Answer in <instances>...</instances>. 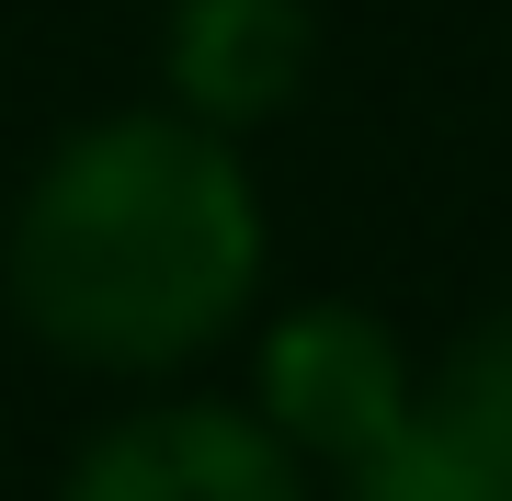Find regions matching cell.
<instances>
[{
    "mask_svg": "<svg viewBox=\"0 0 512 501\" xmlns=\"http://www.w3.org/2000/svg\"><path fill=\"white\" fill-rule=\"evenodd\" d=\"M421 422H444L456 445H478V456L512 467V308L467 319V331L421 365Z\"/></svg>",
    "mask_w": 512,
    "mask_h": 501,
    "instance_id": "5b68a950",
    "label": "cell"
},
{
    "mask_svg": "<svg viewBox=\"0 0 512 501\" xmlns=\"http://www.w3.org/2000/svg\"><path fill=\"white\" fill-rule=\"evenodd\" d=\"M46 501H308V467L251 399L148 388L69 445Z\"/></svg>",
    "mask_w": 512,
    "mask_h": 501,
    "instance_id": "3957f363",
    "label": "cell"
},
{
    "mask_svg": "<svg viewBox=\"0 0 512 501\" xmlns=\"http://www.w3.org/2000/svg\"><path fill=\"white\" fill-rule=\"evenodd\" d=\"M251 410L296 445L308 479H342L421 422V353L365 297H296L251 331Z\"/></svg>",
    "mask_w": 512,
    "mask_h": 501,
    "instance_id": "7a4b0ae2",
    "label": "cell"
},
{
    "mask_svg": "<svg viewBox=\"0 0 512 501\" xmlns=\"http://www.w3.org/2000/svg\"><path fill=\"white\" fill-rule=\"evenodd\" d=\"M262 274L274 217L251 183V137L183 103L80 114L0 217V297L23 342L103 388L194 376L217 342L251 331Z\"/></svg>",
    "mask_w": 512,
    "mask_h": 501,
    "instance_id": "6da1fadb",
    "label": "cell"
},
{
    "mask_svg": "<svg viewBox=\"0 0 512 501\" xmlns=\"http://www.w3.org/2000/svg\"><path fill=\"white\" fill-rule=\"evenodd\" d=\"M319 80V0H171L160 12V103L228 137H262Z\"/></svg>",
    "mask_w": 512,
    "mask_h": 501,
    "instance_id": "277c9868",
    "label": "cell"
},
{
    "mask_svg": "<svg viewBox=\"0 0 512 501\" xmlns=\"http://www.w3.org/2000/svg\"><path fill=\"white\" fill-rule=\"evenodd\" d=\"M342 501H512V467L456 445L444 422H410L399 445H376L365 467H342Z\"/></svg>",
    "mask_w": 512,
    "mask_h": 501,
    "instance_id": "8992f818",
    "label": "cell"
}]
</instances>
